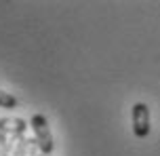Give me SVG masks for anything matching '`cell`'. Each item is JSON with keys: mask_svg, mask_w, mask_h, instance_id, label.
<instances>
[{"mask_svg": "<svg viewBox=\"0 0 160 156\" xmlns=\"http://www.w3.org/2000/svg\"><path fill=\"white\" fill-rule=\"evenodd\" d=\"M30 127H32L34 131V139L38 143V150L40 154H51L53 150H55V143H53V133L48 129V120L44 114H34L30 118Z\"/></svg>", "mask_w": 160, "mask_h": 156, "instance_id": "obj_1", "label": "cell"}, {"mask_svg": "<svg viewBox=\"0 0 160 156\" xmlns=\"http://www.w3.org/2000/svg\"><path fill=\"white\" fill-rule=\"evenodd\" d=\"M131 120H133V133L135 137L143 139L150 135V108L143 101H137L131 112Z\"/></svg>", "mask_w": 160, "mask_h": 156, "instance_id": "obj_2", "label": "cell"}, {"mask_svg": "<svg viewBox=\"0 0 160 156\" xmlns=\"http://www.w3.org/2000/svg\"><path fill=\"white\" fill-rule=\"evenodd\" d=\"M30 123H25L23 118H0V133L8 137H23Z\"/></svg>", "mask_w": 160, "mask_h": 156, "instance_id": "obj_3", "label": "cell"}, {"mask_svg": "<svg viewBox=\"0 0 160 156\" xmlns=\"http://www.w3.org/2000/svg\"><path fill=\"white\" fill-rule=\"evenodd\" d=\"M15 143H17V137H8L4 133H0V156H13Z\"/></svg>", "mask_w": 160, "mask_h": 156, "instance_id": "obj_4", "label": "cell"}, {"mask_svg": "<svg viewBox=\"0 0 160 156\" xmlns=\"http://www.w3.org/2000/svg\"><path fill=\"white\" fill-rule=\"evenodd\" d=\"M17 97L15 95H11L8 91H0V108H7V110H13L17 108Z\"/></svg>", "mask_w": 160, "mask_h": 156, "instance_id": "obj_5", "label": "cell"}, {"mask_svg": "<svg viewBox=\"0 0 160 156\" xmlns=\"http://www.w3.org/2000/svg\"><path fill=\"white\" fill-rule=\"evenodd\" d=\"M40 154V150H38V143H36V139L32 141V146H30V150H28V154L25 156H38Z\"/></svg>", "mask_w": 160, "mask_h": 156, "instance_id": "obj_6", "label": "cell"}, {"mask_svg": "<svg viewBox=\"0 0 160 156\" xmlns=\"http://www.w3.org/2000/svg\"><path fill=\"white\" fill-rule=\"evenodd\" d=\"M38 156H44V154H38Z\"/></svg>", "mask_w": 160, "mask_h": 156, "instance_id": "obj_7", "label": "cell"}]
</instances>
